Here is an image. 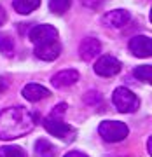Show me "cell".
Here are the masks:
<instances>
[{"mask_svg": "<svg viewBox=\"0 0 152 157\" xmlns=\"http://www.w3.org/2000/svg\"><path fill=\"white\" fill-rule=\"evenodd\" d=\"M100 51H101L100 40L93 39V37L82 40V44H80V47H79L80 58H82V59H86V61H89V59H93L96 54H100Z\"/></svg>", "mask_w": 152, "mask_h": 157, "instance_id": "cell-10", "label": "cell"}, {"mask_svg": "<svg viewBox=\"0 0 152 157\" xmlns=\"http://www.w3.org/2000/svg\"><path fill=\"white\" fill-rule=\"evenodd\" d=\"M135 77L143 82H152V68L150 65H142L135 70Z\"/></svg>", "mask_w": 152, "mask_h": 157, "instance_id": "cell-18", "label": "cell"}, {"mask_svg": "<svg viewBox=\"0 0 152 157\" xmlns=\"http://www.w3.org/2000/svg\"><path fill=\"white\" fill-rule=\"evenodd\" d=\"M79 80V73L75 72V70H61V72H58L54 77H53V86L54 87H68V86L75 84Z\"/></svg>", "mask_w": 152, "mask_h": 157, "instance_id": "cell-11", "label": "cell"}, {"mask_svg": "<svg viewBox=\"0 0 152 157\" xmlns=\"http://www.w3.org/2000/svg\"><path fill=\"white\" fill-rule=\"evenodd\" d=\"M35 155L37 157H56V148L47 140H37L35 141Z\"/></svg>", "mask_w": 152, "mask_h": 157, "instance_id": "cell-13", "label": "cell"}, {"mask_svg": "<svg viewBox=\"0 0 152 157\" xmlns=\"http://www.w3.org/2000/svg\"><path fill=\"white\" fill-rule=\"evenodd\" d=\"M101 2H103V0H82V4H84V6H88V7H91V9L98 7Z\"/></svg>", "mask_w": 152, "mask_h": 157, "instance_id": "cell-19", "label": "cell"}, {"mask_svg": "<svg viewBox=\"0 0 152 157\" xmlns=\"http://www.w3.org/2000/svg\"><path fill=\"white\" fill-rule=\"evenodd\" d=\"M23 96L28 101H40L49 96V89L40 84H26L23 87Z\"/></svg>", "mask_w": 152, "mask_h": 157, "instance_id": "cell-12", "label": "cell"}, {"mask_svg": "<svg viewBox=\"0 0 152 157\" xmlns=\"http://www.w3.org/2000/svg\"><path fill=\"white\" fill-rule=\"evenodd\" d=\"M112 101H114V105H115V108L123 113L135 112L136 108H138V105H140L136 94L133 91H130L128 87H117L112 94Z\"/></svg>", "mask_w": 152, "mask_h": 157, "instance_id": "cell-3", "label": "cell"}, {"mask_svg": "<svg viewBox=\"0 0 152 157\" xmlns=\"http://www.w3.org/2000/svg\"><path fill=\"white\" fill-rule=\"evenodd\" d=\"M56 39H58V30L51 25H39V26L32 28V32H30V40L35 45L47 44V42H53Z\"/></svg>", "mask_w": 152, "mask_h": 157, "instance_id": "cell-5", "label": "cell"}, {"mask_svg": "<svg viewBox=\"0 0 152 157\" xmlns=\"http://www.w3.org/2000/svg\"><path fill=\"white\" fill-rule=\"evenodd\" d=\"M70 4H72V0H49V9L54 14H63L68 11Z\"/></svg>", "mask_w": 152, "mask_h": 157, "instance_id": "cell-16", "label": "cell"}, {"mask_svg": "<svg viewBox=\"0 0 152 157\" xmlns=\"http://www.w3.org/2000/svg\"><path fill=\"white\" fill-rule=\"evenodd\" d=\"M130 51L138 58H149L152 54V42L147 35H136L130 42Z\"/></svg>", "mask_w": 152, "mask_h": 157, "instance_id": "cell-7", "label": "cell"}, {"mask_svg": "<svg viewBox=\"0 0 152 157\" xmlns=\"http://www.w3.org/2000/svg\"><path fill=\"white\" fill-rule=\"evenodd\" d=\"M6 87H7L6 80H4V78H0V93H4V91H6Z\"/></svg>", "mask_w": 152, "mask_h": 157, "instance_id": "cell-22", "label": "cell"}, {"mask_svg": "<svg viewBox=\"0 0 152 157\" xmlns=\"http://www.w3.org/2000/svg\"><path fill=\"white\" fill-rule=\"evenodd\" d=\"M0 157H26V154H25V150L21 147L7 145L0 148Z\"/></svg>", "mask_w": 152, "mask_h": 157, "instance_id": "cell-15", "label": "cell"}, {"mask_svg": "<svg viewBox=\"0 0 152 157\" xmlns=\"http://www.w3.org/2000/svg\"><path fill=\"white\" fill-rule=\"evenodd\" d=\"M0 52L4 56H12V52H14V42H12L11 37L0 35Z\"/></svg>", "mask_w": 152, "mask_h": 157, "instance_id": "cell-17", "label": "cell"}, {"mask_svg": "<svg viewBox=\"0 0 152 157\" xmlns=\"http://www.w3.org/2000/svg\"><path fill=\"white\" fill-rule=\"evenodd\" d=\"M44 128L47 129V133H51L53 136H56L60 140H68L72 138V135L75 133L68 124H65L58 115H49L44 119Z\"/></svg>", "mask_w": 152, "mask_h": 157, "instance_id": "cell-4", "label": "cell"}, {"mask_svg": "<svg viewBox=\"0 0 152 157\" xmlns=\"http://www.w3.org/2000/svg\"><path fill=\"white\" fill-rule=\"evenodd\" d=\"M61 52V45L58 40H53V42H47V44H40L35 45V56L44 59V61H53L56 59Z\"/></svg>", "mask_w": 152, "mask_h": 157, "instance_id": "cell-8", "label": "cell"}, {"mask_svg": "<svg viewBox=\"0 0 152 157\" xmlns=\"http://www.w3.org/2000/svg\"><path fill=\"white\" fill-rule=\"evenodd\" d=\"M130 12L124 11V9H115L110 11L103 16V25L105 26H112V28H123L124 25H128L130 21Z\"/></svg>", "mask_w": 152, "mask_h": 157, "instance_id": "cell-9", "label": "cell"}, {"mask_svg": "<svg viewBox=\"0 0 152 157\" xmlns=\"http://www.w3.org/2000/svg\"><path fill=\"white\" fill-rule=\"evenodd\" d=\"M98 133L105 141L115 143V141H123L128 136L130 129L121 121H103L100 124V128H98Z\"/></svg>", "mask_w": 152, "mask_h": 157, "instance_id": "cell-2", "label": "cell"}, {"mask_svg": "<svg viewBox=\"0 0 152 157\" xmlns=\"http://www.w3.org/2000/svg\"><path fill=\"white\" fill-rule=\"evenodd\" d=\"M65 157H88V155H86V154H82V152H75V150H73V152H68Z\"/></svg>", "mask_w": 152, "mask_h": 157, "instance_id": "cell-20", "label": "cell"}, {"mask_svg": "<svg viewBox=\"0 0 152 157\" xmlns=\"http://www.w3.org/2000/svg\"><path fill=\"white\" fill-rule=\"evenodd\" d=\"M37 124V115L25 107L6 108L0 112V140H14L28 135Z\"/></svg>", "mask_w": 152, "mask_h": 157, "instance_id": "cell-1", "label": "cell"}, {"mask_svg": "<svg viewBox=\"0 0 152 157\" xmlns=\"http://www.w3.org/2000/svg\"><path fill=\"white\" fill-rule=\"evenodd\" d=\"M6 19H7V16H6V11H4V7H0V26L6 23Z\"/></svg>", "mask_w": 152, "mask_h": 157, "instance_id": "cell-21", "label": "cell"}, {"mask_svg": "<svg viewBox=\"0 0 152 157\" xmlns=\"http://www.w3.org/2000/svg\"><path fill=\"white\" fill-rule=\"evenodd\" d=\"M121 68H123L121 61L114 56H101L95 63V72L101 77H112V75L121 72Z\"/></svg>", "mask_w": 152, "mask_h": 157, "instance_id": "cell-6", "label": "cell"}, {"mask_svg": "<svg viewBox=\"0 0 152 157\" xmlns=\"http://www.w3.org/2000/svg\"><path fill=\"white\" fill-rule=\"evenodd\" d=\"M12 6L19 14H30L40 6V0H14Z\"/></svg>", "mask_w": 152, "mask_h": 157, "instance_id": "cell-14", "label": "cell"}]
</instances>
